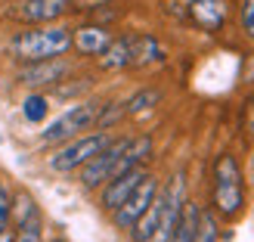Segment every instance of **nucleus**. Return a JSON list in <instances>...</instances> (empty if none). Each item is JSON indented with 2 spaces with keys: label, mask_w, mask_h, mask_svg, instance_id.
I'll return each mask as SVG.
<instances>
[{
  "label": "nucleus",
  "mask_w": 254,
  "mask_h": 242,
  "mask_svg": "<svg viewBox=\"0 0 254 242\" xmlns=\"http://www.w3.org/2000/svg\"><path fill=\"white\" fill-rule=\"evenodd\" d=\"M71 50V28L65 25H44V28H31L12 37L9 53L19 62H41V59H56L65 56Z\"/></svg>",
  "instance_id": "1"
},
{
  "label": "nucleus",
  "mask_w": 254,
  "mask_h": 242,
  "mask_svg": "<svg viewBox=\"0 0 254 242\" xmlns=\"http://www.w3.org/2000/svg\"><path fill=\"white\" fill-rule=\"evenodd\" d=\"M155 196H158V180H155L152 174H146V180L139 183L115 211H112V214H115V227H118V230H130L139 214L152 205V199H155Z\"/></svg>",
  "instance_id": "6"
},
{
  "label": "nucleus",
  "mask_w": 254,
  "mask_h": 242,
  "mask_svg": "<svg viewBox=\"0 0 254 242\" xmlns=\"http://www.w3.org/2000/svg\"><path fill=\"white\" fill-rule=\"evenodd\" d=\"M112 143V137L106 131H96V134H87V137H71L68 143H62L53 156L47 159L50 164V171H56V174H68V171H78L84 168L87 161H90L96 152H103L106 146Z\"/></svg>",
  "instance_id": "3"
},
{
  "label": "nucleus",
  "mask_w": 254,
  "mask_h": 242,
  "mask_svg": "<svg viewBox=\"0 0 254 242\" xmlns=\"http://www.w3.org/2000/svg\"><path fill=\"white\" fill-rule=\"evenodd\" d=\"M74 3H81V9H93V6H103L109 0H74Z\"/></svg>",
  "instance_id": "23"
},
{
  "label": "nucleus",
  "mask_w": 254,
  "mask_h": 242,
  "mask_svg": "<svg viewBox=\"0 0 254 242\" xmlns=\"http://www.w3.org/2000/svg\"><path fill=\"white\" fill-rule=\"evenodd\" d=\"M161 59H164V50L152 34H130V69H143Z\"/></svg>",
  "instance_id": "12"
},
{
  "label": "nucleus",
  "mask_w": 254,
  "mask_h": 242,
  "mask_svg": "<svg viewBox=\"0 0 254 242\" xmlns=\"http://www.w3.org/2000/svg\"><path fill=\"white\" fill-rule=\"evenodd\" d=\"M99 66L109 72L130 69V37H112V44L99 53Z\"/></svg>",
  "instance_id": "14"
},
{
  "label": "nucleus",
  "mask_w": 254,
  "mask_h": 242,
  "mask_svg": "<svg viewBox=\"0 0 254 242\" xmlns=\"http://www.w3.org/2000/svg\"><path fill=\"white\" fill-rule=\"evenodd\" d=\"M0 242H16V230L6 224V227H0Z\"/></svg>",
  "instance_id": "22"
},
{
  "label": "nucleus",
  "mask_w": 254,
  "mask_h": 242,
  "mask_svg": "<svg viewBox=\"0 0 254 242\" xmlns=\"http://www.w3.org/2000/svg\"><path fill=\"white\" fill-rule=\"evenodd\" d=\"M158 103H161V93L158 90H139V93H133L124 103V115H139V112H146V109L158 106Z\"/></svg>",
  "instance_id": "16"
},
{
  "label": "nucleus",
  "mask_w": 254,
  "mask_h": 242,
  "mask_svg": "<svg viewBox=\"0 0 254 242\" xmlns=\"http://www.w3.org/2000/svg\"><path fill=\"white\" fill-rule=\"evenodd\" d=\"M248 124L254 127V99H251V115H248Z\"/></svg>",
  "instance_id": "24"
},
{
  "label": "nucleus",
  "mask_w": 254,
  "mask_h": 242,
  "mask_svg": "<svg viewBox=\"0 0 254 242\" xmlns=\"http://www.w3.org/2000/svg\"><path fill=\"white\" fill-rule=\"evenodd\" d=\"M68 9H74V0H19L9 9V16L28 25H47L62 19Z\"/></svg>",
  "instance_id": "7"
},
{
  "label": "nucleus",
  "mask_w": 254,
  "mask_h": 242,
  "mask_svg": "<svg viewBox=\"0 0 254 242\" xmlns=\"http://www.w3.org/2000/svg\"><path fill=\"white\" fill-rule=\"evenodd\" d=\"M34 214H41L37 205H34V199L25 193V189H19V193L12 196V202H9V221H12V227L25 224L28 218H34Z\"/></svg>",
  "instance_id": "15"
},
{
  "label": "nucleus",
  "mask_w": 254,
  "mask_h": 242,
  "mask_svg": "<svg viewBox=\"0 0 254 242\" xmlns=\"http://www.w3.org/2000/svg\"><path fill=\"white\" fill-rule=\"evenodd\" d=\"M47 112H50V103H47V96H41V93H31V96L22 103V115H25V121H31V124L44 121Z\"/></svg>",
  "instance_id": "17"
},
{
  "label": "nucleus",
  "mask_w": 254,
  "mask_h": 242,
  "mask_svg": "<svg viewBox=\"0 0 254 242\" xmlns=\"http://www.w3.org/2000/svg\"><path fill=\"white\" fill-rule=\"evenodd\" d=\"M146 174L149 171H143V164H139V168H130V171L118 174V177H112V180L106 183V189H103V208L106 211H115L121 202L146 180Z\"/></svg>",
  "instance_id": "9"
},
{
  "label": "nucleus",
  "mask_w": 254,
  "mask_h": 242,
  "mask_svg": "<svg viewBox=\"0 0 254 242\" xmlns=\"http://www.w3.org/2000/svg\"><path fill=\"white\" fill-rule=\"evenodd\" d=\"M189 16H192L198 28L217 31L226 22V0H192L189 3Z\"/></svg>",
  "instance_id": "11"
},
{
  "label": "nucleus",
  "mask_w": 254,
  "mask_h": 242,
  "mask_svg": "<svg viewBox=\"0 0 254 242\" xmlns=\"http://www.w3.org/2000/svg\"><path fill=\"white\" fill-rule=\"evenodd\" d=\"M195 242H217V221H214V214L201 211L198 230H195Z\"/></svg>",
  "instance_id": "19"
},
{
  "label": "nucleus",
  "mask_w": 254,
  "mask_h": 242,
  "mask_svg": "<svg viewBox=\"0 0 254 242\" xmlns=\"http://www.w3.org/2000/svg\"><path fill=\"white\" fill-rule=\"evenodd\" d=\"M198 218H201V208L195 205V202H183V211L180 218H177V227L168 242H195V230H198Z\"/></svg>",
  "instance_id": "13"
},
{
  "label": "nucleus",
  "mask_w": 254,
  "mask_h": 242,
  "mask_svg": "<svg viewBox=\"0 0 254 242\" xmlns=\"http://www.w3.org/2000/svg\"><path fill=\"white\" fill-rule=\"evenodd\" d=\"M68 72H71V66L62 56L28 62V66L19 72V84H25V87H50V84H59Z\"/></svg>",
  "instance_id": "8"
},
{
  "label": "nucleus",
  "mask_w": 254,
  "mask_h": 242,
  "mask_svg": "<svg viewBox=\"0 0 254 242\" xmlns=\"http://www.w3.org/2000/svg\"><path fill=\"white\" fill-rule=\"evenodd\" d=\"M109 44H112V31L103 25H81V28L71 31V47L84 56H99Z\"/></svg>",
  "instance_id": "10"
},
{
  "label": "nucleus",
  "mask_w": 254,
  "mask_h": 242,
  "mask_svg": "<svg viewBox=\"0 0 254 242\" xmlns=\"http://www.w3.org/2000/svg\"><path fill=\"white\" fill-rule=\"evenodd\" d=\"M124 146H127V140H112V143H109L103 152H96V156L81 168V186H84V189L106 186L112 177L118 174V164H121V156H124Z\"/></svg>",
  "instance_id": "5"
},
{
  "label": "nucleus",
  "mask_w": 254,
  "mask_h": 242,
  "mask_svg": "<svg viewBox=\"0 0 254 242\" xmlns=\"http://www.w3.org/2000/svg\"><path fill=\"white\" fill-rule=\"evenodd\" d=\"M245 205V183H242V168L236 156L223 152L214 161V208L223 218H236Z\"/></svg>",
  "instance_id": "2"
},
{
  "label": "nucleus",
  "mask_w": 254,
  "mask_h": 242,
  "mask_svg": "<svg viewBox=\"0 0 254 242\" xmlns=\"http://www.w3.org/2000/svg\"><path fill=\"white\" fill-rule=\"evenodd\" d=\"M9 193H6V189L3 186H0V227H6L9 224Z\"/></svg>",
  "instance_id": "21"
},
{
  "label": "nucleus",
  "mask_w": 254,
  "mask_h": 242,
  "mask_svg": "<svg viewBox=\"0 0 254 242\" xmlns=\"http://www.w3.org/2000/svg\"><path fill=\"white\" fill-rule=\"evenodd\" d=\"M242 28L254 41V0H245V6H242Z\"/></svg>",
  "instance_id": "20"
},
{
  "label": "nucleus",
  "mask_w": 254,
  "mask_h": 242,
  "mask_svg": "<svg viewBox=\"0 0 254 242\" xmlns=\"http://www.w3.org/2000/svg\"><path fill=\"white\" fill-rule=\"evenodd\" d=\"M16 242H44V224H41V214L28 218L25 224L16 227Z\"/></svg>",
  "instance_id": "18"
},
{
  "label": "nucleus",
  "mask_w": 254,
  "mask_h": 242,
  "mask_svg": "<svg viewBox=\"0 0 254 242\" xmlns=\"http://www.w3.org/2000/svg\"><path fill=\"white\" fill-rule=\"evenodd\" d=\"M99 103H81V106H71L68 112H62V115L47 127L41 134V143L53 146V143H65V140L78 137L81 131H87L90 124H96V115H99Z\"/></svg>",
  "instance_id": "4"
},
{
  "label": "nucleus",
  "mask_w": 254,
  "mask_h": 242,
  "mask_svg": "<svg viewBox=\"0 0 254 242\" xmlns=\"http://www.w3.org/2000/svg\"><path fill=\"white\" fill-rule=\"evenodd\" d=\"M53 242H65V239H53Z\"/></svg>",
  "instance_id": "25"
}]
</instances>
